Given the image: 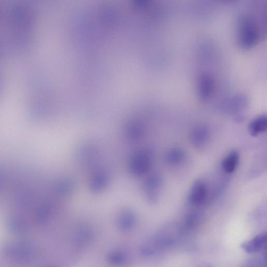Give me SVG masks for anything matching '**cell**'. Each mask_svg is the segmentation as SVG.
<instances>
[{"instance_id":"8","label":"cell","mask_w":267,"mask_h":267,"mask_svg":"<svg viewBox=\"0 0 267 267\" xmlns=\"http://www.w3.org/2000/svg\"><path fill=\"white\" fill-rule=\"evenodd\" d=\"M138 217L136 214L130 210H125L118 215L117 228L122 232H128L132 230L137 225Z\"/></svg>"},{"instance_id":"3","label":"cell","mask_w":267,"mask_h":267,"mask_svg":"<svg viewBox=\"0 0 267 267\" xmlns=\"http://www.w3.org/2000/svg\"><path fill=\"white\" fill-rule=\"evenodd\" d=\"M152 165L151 155L146 152H141L134 156L131 159L129 170L133 175L142 176L150 171Z\"/></svg>"},{"instance_id":"10","label":"cell","mask_w":267,"mask_h":267,"mask_svg":"<svg viewBox=\"0 0 267 267\" xmlns=\"http://www.w3.org/2000/svg\"><path fill=\"white\" fill-rule=\"evenodd\" d=\"M207 195V187L202 180H197L192 184L190 191L189 201L195 206H200L205 202Z\"/></svg>"},{"instance_id":"14","label":"cell","mask_w":267,"mask_h":267,"mask_svg":"<svg viewBox=\"0 0 267 267\" xmlns=\"http://www.w3.org/2000/svg\"><path fill=\"white\" fill-rule=\"evenodd\" d=\"M185 153L179 148H172L165 156V161L167 164L170 166H179L184 161Z\"/></svg>"},{"instance_id":"15","label":"cell","mask_w":267,"mask_h":267,"mask_svg":"<svg viewBox=\"0 0 267 267\" xmlns=\"http://www.w3.org/2000/svg\"><path fill=\"white\" fill-rule=\"evenodd\" d=\"M239 160V153L236 151H233L222 161V168L226 173H231L235 171L238 165Z\"/></svg>"},{"instance_id":"4","label":"cell","mask_w":267,"mask_h":267,"mask_svg":"<svg viewBox=\"0 0 267 267\" xmlns=\"http://www.w3.org/2000/svg\"><path fill=\"white\" fill-rule=\"evenodd\" d=\"M162 182V177L159 174L151 175L144 182L143 191L147 200L150 203H155L158 200Z\"/></svg>"},{"instance_id":"9","label":"cell","mask_w":267,"mask_h":267,"mask_svg":"<svg viewBox=\"0 0 267 267\" xmlns=\"http://www.w3.org/2000/svg\"><path fill=\"white\" fill-rule=\"evenodd\" d=\"M93 237L92 229L86 225L79 226L74 233V244L78 249H82L91 242Z\"/></svg>"},{"instance_id":"11","label":"cell","mask_w":267,"mask_h":267,"mask_svg":"<svg viewBox=\"0 0 267 267\" xmlns=\"http://www.w3.org/2000/svg\"><path fill=\"white\" fill-rule=\"evenodd\" d=\"M266 234L262 233L253 239L246 241L241 245L242 248L248 253H257L266 247Z\"/></svg>"},{"instance_id":"1","label":"cell","mask_w":267,"mask_h":267,"mask_svg":"<svg viewBox=\"0 0 267 267\" xmlns=\"http://www.w3.org/2000/svg\"><path fill=\"white\" fill-rule=\"evenodd\" d=\"M239 46L244 50H249L254 47L259 41L260 36L254 21L250 18L244 16L239 24Z\"/></svg>"},{"instance_id":"6","label":"cell","mask_w":267,"mask_h":267,"mask_svg":"<svg viewBox=\"0 0 267 267\" xmlns=\"http://www.w3.org/2000/svg\"><path fill=\"white\" fill-rule=\"evenodd\" d=\"M110 182L109 173L105 169H97L91 176L89 186L94 193H99L108 186Z\"/></svg>"},{"instance_id":"7","label":"cell","mask_w":267,"mask_h":267,"mask_svg":"<svg viewBox=\"0 0 267 267\" xmlns=\"http://www.w3.org/2000/svg\"><path fill=\"white\" fill-rule=\"evenodd\" d=\"M247 97L241 94L234 96L226 100L222 107V110L227 114H237L243 111L247 107Z\"/></svg>"},{"instance_id":"12","label":"cell","mask_w":267,"mask_h":267,"mask_svg":"<svg viewBox=\"0 0 267 267\" xmlns=\"http://www.w3.org/2000/svg\"><path fill=\"white\" fill-rule=\"evenodd\" d=\"M267 128V118L266 115L259 116L248 125V131L250 135L256 137L265 132Z\"/></svg>"},{"instance_id":"16","label":"cell","mask_w":267,"mask_h":267,"mask_svg":"<svg viewBox=\"0 0 267 267\" xmlns=\"http://www.w3.org/2000/svg\"><path fill=\"white\" fill-rule=\"evenodd\" d=\"M107 258L111 264L120 265L128 261L129 259V255L125 250L118 249L111 251Z\"/></svg>"},{"instance_id":"5","label":"cell","mask_w":267,"mask_h":267,"mask_svg":"<svg viewBox=\"0 0 267 267\" xmlns=\"http://www.w3.org/2000/svg\"><path fill=\"white\" fill-rule=\"evenodd\" d=\"M210 138V128L204 124L197 125L192 127L189 135L190 142L197 148L204 147L209 143Z\"/></svg>"},{"instance_id":"13","label":"cell","mask_w":267,"mask_h":267,"mask_svg":"<svg viewBox=\"0 0 267 267\" xmlns=\"http://www.w3.org/2000/svg\"><path fill=\"white\" fill-rule=\"evenodd\" d=\"M55 191L58 195L69 196L73 193L76 188L74 181L69 177H64L57 181L54 186Z\"/></svg>"},{"instance_id":"2","label":"cell","mask_w":267,"mask_h":267,"mask_svg":"<svg viewBox=\"0 0 267 267\" xmlns=\"http://www.w3.org/2000/svg\"><path fill=\"white\" fill-rule=\"evenodd\" d=\"M197 95L202 101H207L213 97L216 91V81L209 73L201 74L197 81Z\"/></svg>"}]
</instances>
